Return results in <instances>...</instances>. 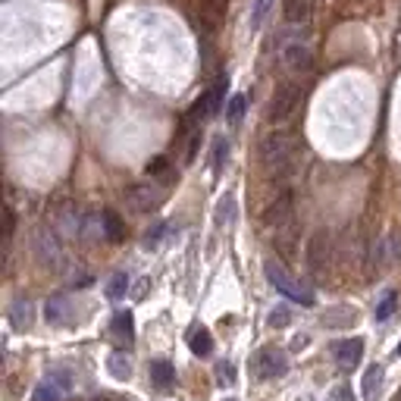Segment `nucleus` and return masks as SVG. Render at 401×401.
<instances>
[{"label": "nucleus", "mask_w": 401, "mask_h": 401, "mask_svg": "<svg viewBox=\"0 0 401 401\" xmlns=\"http://www.w3.org/2000/svg\"><path fill=\"white\" fill-rule=\"evenodd\" d=\"M151 379H154L160 389H166V385L176 383V367H173L170 361H163V357H160V361L151 364Z\"/></svg>", "instance_id": "17"}, {"label": "nucleus", "mask_w": 401, "mask_h": 401, "mask_svg": "<svg viewBox=\"0 0 401 401\" xmlns=\"http://www.w3.org/2000/svg\"><path fill=\"white\" fill-rule=\"evenodd\" d=\"M282 13H286V19L291 25L304 23L310 16V0H282Z\"/></svg>", "instance_id": "18"}, {"label": "nucleus", "mask_w": 401, "mask_h": 401, "mask_svg": "<svg viewBox=\"0 0 401 401\" xmlns=\"http://www.w3.org/2000/svg\"><path fill=\"white\" fill-rule=\"evenodd\" d=\"M110 332H113V339H120V342H126V345H132V339H135V317L129 310H120L113 317V323H110Z\"/></svg>", "instance_id": "13"}, {"label": "nucleus", "mask_w": 401, "mask_h": 401, "mask_svg": "<svg viewBox=\"0 0 401 401\" xmlns=\"http://www.w3.org/2000/svg\"><path fill=\"white\" fill-rule=\"evenodd\" d=\"M163 170H166V157H157V160H151L148 163V176H160Z\"/></svg>", "instance_id": "33"}, {"label": "nucleus", "mask_w": 401, "mask_h": 401, "mask_svg": "<svg viewBox=\"0 0 401 401\" xmlns=\"http://www.w3.org/2000/svg\"><path fill=\"white\" fill-rule=\"evenodd\" d=\"M398 401H401V395H398Z\"/></svg>", "instance_id": "36"}, {"label": "nucleus", "mask_w": 401, "mask_h": 401, "mask_svg": "<svg viewBox=\"0 0 401 401\" xmlns=\"http://www.w3.org/2000/svg\"><path fill=\"white\" fill-rule=\"evenodd\" d=\"M398 357H401V345H398Z\"/></svg>", "instance_id": "34"}, {"label": "nucleus", "mask_w": 401, "mask_h": 401, "mask_svg": "<svg viewBox=\"0 0 401 401\" xmlns=\"http://www.w3.org/2000/svg\"><path fill=\"white\" fill-rule=\"evenodd\" d=\"M104 236V214H91L82 220V232H79V238H85V242H94V238Z\"/></svg>", "instance_id": "20"}, {"label": "nucleus", "mask_w": 401, "mask_h": 401, "mask_svg": "<svg viewBox=\"0 0 401 401\" xmlns=\"http://www.w3.org/2000/svg\"><path fill=\"white\" fill-rule=\"evenodd\" d=\"M232 214H236V198H232V194H226V198H220V204H216V223L229 226L232 223Z\"/></svg>", "instance_id": "24"}, {"label": "nucleus", "mask_w": 401, "mask_h": 401, "mask_svg": "<svg viewBox=\"0 0 401 401\" xmlns=\"http://www.w3.org/2000/svg\"><path fill=\"white\" fill-rule=\"evenodd\" d=\"M379 389H383V367L373 364V367H367V373H364V401H376Z\"/></svg>", "instance_id": "14"}, {"label": "nucleus", "mask_w": 401, "mask_h": 401, "mask_svg": "<svg viewBox=\"0 0 401 401\" xmlns=\"http://www.w3.org/2000/svg\"><path fill=\"white\" fill-rule=\"evenodd\" d=\"M245 116V98L242 94H236V98L229 100V107H226V120L229 122H238Z\"/></svg>", "instance_id": "29"}, {"label": "nucleus", "mask_w": 401, "mask_h": 401, "mask_svg": "<svg viewBox=\"0 0 401 401\" xmlns=\"http://www.w3.org/2000/svg\"><path fill=\"white\" fill-rule=\"evenodd\" d=\"M226 157H229V144H226V138H216V144H214V173L216 176L223 173Z\"/></svg>", "instance_id": "28"}, {"label": "nucleus", "mask_w": 401, "mask_h": 401, "mask_svg": "<svg viewBox=\"0 0 401 401\" xmlns=\"http://www.w3.org/2000/svg\"><path fill=\"white\" fill-rule=\"evenodd\" d=\"M395 304H398V295L395 291H385L383 301L376 304V320H389L392 313H395Z\"/></svg>", "instance_id": "27"}, {"label": "nucleus", "mask_w": 401, "mask_h": 401, "mask_svg": "<svg viewBox=\"0 0 401 401\" xmlns=\"http://www.w3.org/2000/svg\"><path fill=\"white\" fill-rule=\"evenodd\" d=\"M330 401H351V389L348 385H335L330 392Z\"/></svg>", "instance_id": "32"}, {"label": "nucleus", "mask_w": 401, "mask_h": 401, "mask_svg": "<svg viewBox=\"0 0 401 401\" xmlns=\"http://www.w3.org/2000/svg\"><path fill=\"white\" fill-rule=\"evenodd\" d=\"M10 320H13V326L16 330H32V320H35V308H32V301H16L10 308Z\"/></svg>", "instance_id": "15"}, {"label": "nucleus", "mask_w": 401, "mask_h": 401, "mask_svg": "<svg viewBox=\"0 0 401 401\" xmlns=\"http://www.w3.org/2000/svg\"><path fill=\"white\" fill-rule=\"evenodd\" d=\"M166 192L154 182H138L126 192V204L135 210V214H151V210H157L160 204H163Z\"/></svg>", "instance_id": "7"}, {"label": "nucleus", "mask_w": 401, "mask_h": 401, "mask_svg": "<svg viewBox=\"0 0 401 401\" xmlns=\"http://www.w3.org/2000/svg\"><path fill=\"white\" fill-rule=\"evenodd\" d=\"M69 383H72V376L66 373V370H54V373H47L38 383L32 401H63V395L69 392Z\"/></svg>", "instance_id": "9"}, {"label": "nucleus", "mask_w": 401, "mask_h": 401, "mask_svg": "<svg viewBox=\"0 0 401 401\" xmlns=\"http://www.w3.org/2000/svg\"><path fill=\"white\" fill-rule=\"evenodd\" d=\"M330 264H332V236L326 229H320L308 242V267L313 276H323Z\"/></svg>", "instance_id": "8"}, {"label": "nucleus", "mask_w": 401, "mask_h": 401, "mask_svg": "<svg viewBox=\"0 0 401 401\" xmlns=\"http://www.w3.org/2000/svg\"><path fill=\"white\" fill-rule=\"evenodd\" d=\"M289 310L286 308H276L273 313H269V326H276V330H282V326H289Z\"/></svg>", "instance_id": "31"}, {"label": "nucleus", "mask_w": 401, "mask_h": 401, "mask_svg": "<svg viewBox=\"0 0 401 401\" xmlns=\"http://www.w3.org/2000/svg\"><path fill=\"white\" fill-rule=\"evenodd\" d=\"M100 401H107V398H100Z\"/></svg>", "instance_id": "35"}, {"label": "nucleus", "mask_w": 401, "mask_h": 401, "mask_svg": "<svg viewBox=\"0 0 401 401\" xmlns=\"http://www.w3.org/2000/svg\"><path fill=\"white\" fill-rule=\"evenodd\" d=\"M291 216H295V194H291V192H282L279 198H276V201L267 207L264 223L269 226V229H286V226L291 223Z\"/></svg>", "instance_id": "10"}, {"label": "nucleus", "mask_w": 401, "mask_h": 401, "mask_svg": "<svg viewBox=\"0 0 401 401\" xmlns=\"http://www.w3.org/2000/svg\"><path fill=\"white\" fill-rule=\"evenodd\" d=\"M354 320H357V313L351 308H335L323 317V323L326 326H348V323H354Z\"/></svg>", "instance_id": "22"}, {"label": "nucleus", "mask_w": 401, "mask_h": 401, "mask_svg": "<svg viewBox=\"0 0 401 401\" xmlns=\"http://www.w3.org/2000/svg\"><path fill=\"white\" fill-rule=\"evenodd\" d=\"M332 357L342 370H354L364 357V339H342L332 342Z\"/></svg>", "instance_id": "11"}, {"label": "nucleus", "mask_w": 401, "mask_h": 401, "mask_svg": "<svg viewBox=\"0 0 401 401\" xmlns=\"http://www.w3.org/2000/svg\"><path fill=\"white\" fill-rule=\"evenodd\" d=\"M216 376H220V383L223 385H232L236 383V367H232V364H216Z\"/></svg>", "instance_id": "30"}, {"label": "nucleus", "mask_w": 401, "mask_h": 401, "mask_svg": "<svg viewBox=\"0 0 401 401\" xmlns=\"http://www.w3.org/2000/svg\"><path fill=\"white\" fill-rule=\"evenodd\" d=\"M32 248H35V257L50 269H60L63 260H66V254H63V242L57 238L54 229H47V226H41V229L32 236Z\"/></svg>", "instance_id": "5"}, {"label": "nucleus", "mask_w": 401, "mask_h": 401, "mask_svg": "<svg viewBox=\"0 0 401 401\" xmlns=\"http://www.w3.org/2000/svg\"><path fill=\"white\" fill-rule=\"evenodd\" d=\"M170 232H173V226H170V223H157L154 229H148V236H144V248H157L166 236H170Z\"/></svg>", "instance_id": "25"}, {"label": "nucleus", "mask_w": 401, "mask_h": 401, "mask_svg": "<svg viewBox=\"0 0 401 401\" xmlns=\"http://www.w3.org/2000/svg\"><path fill=\"white\" fill-rule=\"evenodd\" d=\"M301 85L298 82H282L279 88L273 91V98H269L267 104V120L273 122V126H282V122H289L291 116L298 113V107H301Z\"/></svg>", "instance_id": "3"}, {"label": "nucleus", "mask_w": 401, "mask_h": 401, "mask_svg": "<svg viewBox=\"0 0 401 401\" xmlns=\"http://www.w3.org/2000/svg\"><path fill=\"white\" fill-rule=\"evenodd\" d=\"M298 157V138L291 132H269L260 138V163L269 173H286Z\"/></svg>", "instance_id": "2"}, {"label": "nucleus", "mask_w": 401, "mask_h": 401, "mask_svg": "<svg viewBox=\"0 0 401 401\" xmlns=\"http://www.w3.org/2000/svg\"><path fill=\"white\" fill-rule=\"evenodd\" d=\"M188 348L198 357H204V354L214 351V339H210V332L204 330V326H194V330L188 332Z\"/></svg>", "instance_id": "16"}, {"label": "nucleus", "mask_w": 401, "mask_h": 401, "mask_svg": "<svg viewBox=\"0 0 401 401\" xmlns=\"http://www.w3.org/2000/svg\"><path fill=\"white\" fill-rule=\"evenodd\" d=\"M276 0H254V10H251V28H260L267 19V13L273 10Z\"/></svg>", "instance_id": "26"}, {"label": "nucleus", "mask_w": 401, "mask_h": 401, "mask_svg": "<svg viewBox=\"0 0 401 401\" xmlns=\"http://www.w3.org/2000/svg\"><path fill=\"white\" fill-rule=\"evenodd\" d=\"M126 291H129V276L126 273H113L110 282H107V298H110V301H120Z\"/></svg>", "instance_id": "21"}, {"label": "nucleus", "mask_w": 401, "mask_h": 401, "mask_svg": "<svg viewBox=\"0 0 401 401\" xmlns=\"http://www.w3.org/2000/svg\"><path fill=\"white\" fill-rule=\"evenodd\" d=\"M104 238L107 242H122V223L116 214H110V210L104 214Z\"/></svg>", "instance_id": "23"}, {"label": "nucleus", "mask_w": 401, "mask_h": 401, "mask_svg": "<svg viewBox=\"0 0 401 401\" xmlns=\"http://www.w3.org/2000/svg\"><path fill=\"white\" fill-rule=\"evenodd\" d=\"M264 273H267V279L276 286V291H282L286 298H291V301H298V304H304V308H310V304H313V291H310L308 286H301V282H298L282 264H276V260H267V264H264Z\"/></svg>", "instance_id": "4"}, {"label": "nucleus", "mask_w": 401, "mask_h": 401, "mask_svg": "<svg viewBox=\"0 0 401 401\" xmlns=\"http://www.w3.org/2000/svg\"><path fill=\"white\" fill-rule=\"evenodd\" d=\"M276 54H279L282 66L289 72H310V66H313V50L308 45L304 28H286V32H279Z\"/></svg>", "instance_id": "1"}, {"label": "nucleus", "mask_w": 401, "mask_h": 401, "mask_svg": "<svg viewBox=\"0 0 401 401\" xmlns=\"http://www.w3.org/2000/svg\"><path fill=\"white\" fill-rule=\"evenodd\" d=\"M107 370H110L113 379H129L132 376V361H129L122 351H113L110 357H107Z\"/></svg>", "instance_id": "19"}, {"label": "nucleus", "mask_w": 401, "mask_h": 401, "mask_svg": "<svg viewBox=\"0 0 401 401\" xmlns=\"http://www.w3.org/2000/svg\"><path fill=\"white\" fill-rule=\"evenodd\" d=\"M289 370V357L279 351V348H260L251 361V373L254 379H276V376H286Z\"/></svg>", "instance_id": "6"}, {"label": "nucleus", "mask_w": 401, "mask_h": 401, "mask_svg": "<svg viewBox=\"0 0 401 401\" xmlns=\"http://www.w3.org/2000/svg\"><path fill=\"white\" fill-rule=\"evenodd\" d=\"M45 313H47V323H54V326H69L72 317H76L69 295H54V298H47Z\"/></svg>", "instance_id": "12"}]
</instances>
